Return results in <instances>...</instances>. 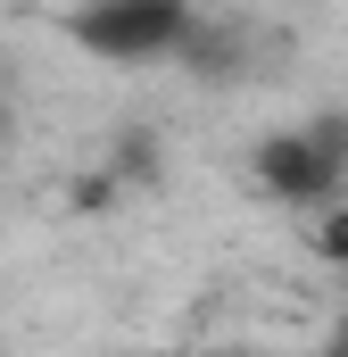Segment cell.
<instances>
[{
	"mask_svg": "<svg viewBox=\"0 0 348 357\" xmlns=\"http://www.w3.org/2000/svg\"><path fill=\"white\" fill-rule=\"evenodd\" d=\"M241 67H249V25H232V17H207L199 42L182 50V75H199V84H232Z\"/></svg>",
	"mask_w": 348,
	"mask_h": 357,
	"instance_id": "3957f363",
	"label": "cell"
},
{
	"mask_svg": "<svg viewBox=\"0 0 348 357\" xmlns=\"http://www.w3.org/2000/svg\"><path fill=\"white\" fill-rule=\"evenodd\" d=\"M199 25L207 17L191 0H84V8L58 17V33L84 59H100V67H158V59L182 67V50L199 42Z\"/></svg>",
	"mask_w": 348,
	"mask_h": 357,
	"instance_id": "7a4b0ae2",
	"label": "cell"
},
{
	"mask_svg": "<svg viewBox=\"0 0 348 357\" xmlns=\"http://www.w3.org/2000/svg\"><path fill=\"white\" fill-rule=\"evenodd\" d=\"M340 291H348V266H340Z\"/></svg>",
	"mask_w": 348,
	"mask_h": 357,
	"instance_id": "30bf717a",
	"label": "cell"
},
{
	"mask_svg": "<svg viewBox=\"0 0 348 357\" xmlns=\"http://www.w3.org/2000/svg\"><path fill=\"white\" fill-rule=\"evenodd\" d=\"M324 357H348V307L332 316V333H324Z\"/></svg>",
	"mask_w": 348,
	"mask_h": 357,
	"instance_id": "8992f818",
	"label": "cell"
},
{
	"mask_svg": "<svg viewBox=\"0 0 348 357\" xmlns=\"http://www.w3.org/2000/svg\"><path fill=\"white\" fill-rule=\"evenodd\" d=\"M0 357H8V349H0Z\"/></svg>",
	"mask_w": 348,
	"mask_h": 357,
	"instance_id": "8fae6325",
	"label": "cell"
},
{
	"mask_svg": "<svg viewBox=\"0 0 348 357\" xmlns=\"http://www.w3.org/2000/svg\"><path fill=\"white\" fill-rule=\"evenodd\" d=\"M174 357H265V349H224L216 341V349H174Z\"/></svg>",
	"mask_w": 348,
	"mask_h": 357,
	"instance_id": "52a82bcc",
	"label": "cell"
},
{
	"mask_svg": "<svg viewBox=\"0 0 348 357\" xmlns=\"http://www.w3.org/2000/svg\"><path fill=\"white\" fill-rule=\"evenodd\" d=\"M158 167H166L158 133H150V125H125V133L108 142V167H100V175H108L116 191H125V183H158Z\"/></svg>",
	"mask_w": 348,
	"mask_h": 357,
	"instance_id": "277c9868",
	"label": "cell"
},
{
	"mask_svg": "<svg viewBox=\"0 0 348 357\" xmlns=\"http://www.w3.org/2000/svg\"><path fill=\"white\" fill-rule=\"evenodd\" d=\"M307 250H315L332 274L348 266V199H340V208H324V216H307Z\"/></svg>",
	"mask_w": 348,
	"mask_h": 357,
	"instance_id": "5b68a950",
	"label": "cell"
},
{
	"mask_svg": "<svg viewBox=\"0 0 348 357\" xmlns=\"http://www.w3.org/2000/svg\"><path fill=\"white\" fill-rule=\"evenodd\" d=\"M141 357H174V349H141Z\"/></svg>",
	"mask_w": 348,
	"mask_h": 357,
	"instance_id": "ba28073f",
	"label": "cell"
},
{
	"mask_svg": "<svg viewBox=\"0 0 348 357\" xmlns=\"http://www.w3.org/2000/svg\"><path fill=\"white\" fill-rule=\"evenodd\" d=\"M0 116H8V91H0Z\"/></svg>",
	"mask_w": 348,
	"mask_h": 357,
	"instance_id": "9c48e42d",
	"label": "cell"
},
{
	"mask_svg": "<svg viewBox=\"0 0 348 357\" xmlns=\"http://www.w3.org/2000/svg\"><path fill=\"white\" fill-rule=\"evenodd\" d=\"M249 183L274 208L324 216L348 199V108H315L299 125H274L249 142Z\"/></svg>",
	"mask_w": 348,
	"mask_h": 357,
	"instance_id": "6da1fadb",
	"label": "cell"
}]
</instances>
